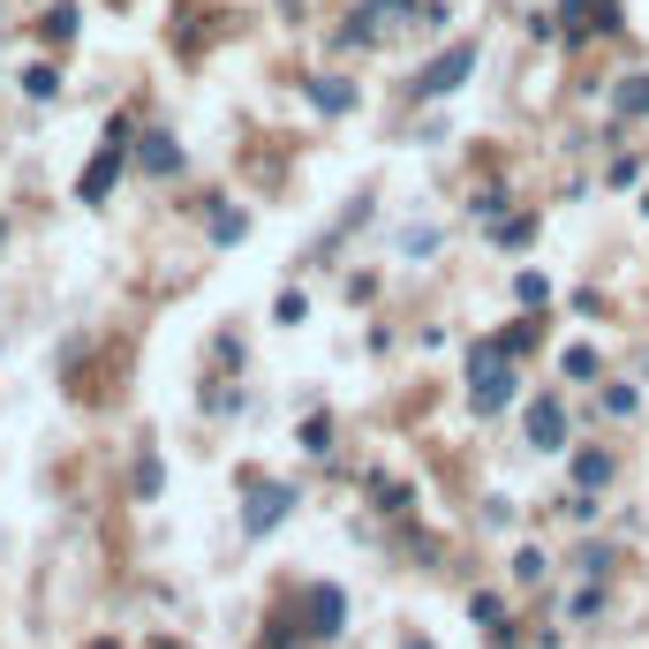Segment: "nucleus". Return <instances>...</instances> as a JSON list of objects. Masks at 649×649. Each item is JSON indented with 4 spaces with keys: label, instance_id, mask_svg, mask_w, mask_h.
Wrapping results in <instances>:
<instances>
[{
    "label": "nucleus",
    "instance_id": "1",
    "mask_svg": "<svg viewBox=\"0 0 649 649\" xmlns=\"http://www.w3.org/2000/svg\"><path fill=\"white\" fill-rule=\"evenodd\" d=\"M514 400V348L506 340H476L468 348V408L476 415H499Z\"/></svg>",
    "mask_w": 649,
    "mask_h": 649
},
{
    "label": "nucleus",
    "instance_id": "2",
    "mask_svg": "<svg viewBox=\"0 0 649 649\" xmlns=\"http://www.w3.org/2000/svg\"><path fill=\"white\" fill-rule=\"evenodd\" d=\"M122 144H129V122H114V129H106V144H99V159L83 167V182H76V196H83V204H106V196H114L122 167H129V151H122Z\"/></svg>",
    "mask_w": 649,
    "mask_h": 649
},
{
    "label": "nucleus",
    "instance_id": "3",
    "mask_svg": "<svg viewBox=\"0 0 649 649\" xmlns=\"http://www.w3.org/2000/svg\"><path fill=\"white\" fill-rule=\"evenodd\" d=\"M408 15H423V0H363V8L348 15L340 46H371V38H386V31H400Z\"/></svg>",
    "mask_w": 649,
    "mask_h": 649
},
{
    "label": "nucleus",
    "instance_id": "4",
    "mask_svg": "<svg viewBox=\"0 0 649 649\" xmlns=\"http://www.w3.org/2000/svg\"><path fill=\"white\" fill-rule=\"evenodd\" d=\"M468 76H476V38H460V46H446L439 61L423 68V76H415V99H454V91L468 83Z\"/></svg>",
    "mask_w": 649,
    "mask_h": 649
},
{
    "label": "nucleus",
    "instance_id": "5",
    "mask_svg": "<svg viewBox=\"0 0 649 649\" xmlns=\"http://www.w3.org/2000/svg\"><path fill=\"white\" fill-rule=\"evenodd\" d=\"M521 431H528L536 454H559V446H567V400H559V392H536L528 415H521Z\"/></svg>",
    "mask_w": 649,
    "mask_h": 649
},
{
    "label": "nucleus",
    "instance_id": "6",
    "mask_svg": "<svg viewBox=\"0 0 649 649\" xmlns=\"http://www.w3.org/2000/svg\"><path fill=\"white\" fill-rule=\"evenodd\" d=\"M287 506H295V491H287V483H258V491H250V514H242V528H250V536H264V528H280V521H287Z\"/></svg>",
    "mask_w": 649,
    "mask_h": 649
},
{
    "label": "nucleus",
    "instance_id": "7",
    "mask_svg": "<svg viewBox=\"0 0 649 649\" xmlns=\"http://www.w3.org/2000/svg\"><path fill=\"white\" fill-rule=\"evenodd\" d=\"M136 167H144V174H182L190 159H182V144H174L167 129H151L144 144H136Z\"/></svg>",
    "mask_w": 649,
    "mask_h": 649
},
{
    "label": "nucleus",
    "instance_id": "8",
    "mask_svg": "<svg viewBox=\"0 0 649 649\" xmlns=\"http://www.w3.org/2000/svg\"><path fill=\"white\" fill-rule=\"evenodd\" d=\"M340 619H348V596H340V589H310V635L332 642V635H340Z\"/></svg>",
    "mask_w": 649,
    "mask_h": 649
},
{
    "label": "nucleus",
    "instance_id": "9",
    "mask_svg": "<svg viewBox=\"0 0 649 649\" xmlns=\"http://www.w3.org/2000/svg\"><path fill=\"white\" fill-rule=\"evenodd\" d=\"M310 106H318V114H348V106H355V83H340V76H318V83H310Z\"/></svg>",
    "mask_w": 649,
    "mask_h": 649
},
{
    "label": "nucleus",
    "instance_id": "10",
    "mask_svg": "<svg viewBox=\"0 0 649 649\" xmlns=\"http://www.w3.org/2000/svg\"><path fill=\"white\" fill-rule=\"evenodd\" d=\"M574 483H582V491L612 483V454H604V446H582V454H574Z\"/></svg>",
    "mask_w": 649,
    "mask_h": 649
},
{
    "label": "nucleus",
    "instance_id": "11",
    "mask_svg": "<svg viewBox=\"0 0 649 649\" xmlns=\"http://www.w3.org/2000/svg\"><path fill=\"white\" fill-rule=\"evenodd\" d=\"M491 242H499V250H521V242H536V219H528V212H514V219H491Z\"/></svg>",
    "mask_w": 649,
    "mask_h": 649
},
{
    "label": "nucleus",
    "instance_id": "12",
    "mask_svg": "<svg viewBox=\"0 0 649 649\" xmlns=\"http://www.w3.org/2000/svg\"><path fill=\"white\" fill-rule=\"evenodd\" d=\"M38 38H46V46H68V38H76V8H46V15H38Z\"/></svg>",
    "mask_w": 649,
    "mask_h": 649
},
{
    "label": "nucleus",
    "instance_id": "13",
    "mask_svg": "<svg viewBox=\"0 0 649 649\" xmlns=\"http://www.w3.org/2000/svg\"><path fill=\"white\" fill-rule=\"evenodd\" d=\"M242 235H250V219H242L235 204H219V212H212V242L227 250V242H242Z\"/></svg>",
    "mask_w": 649,
    "mask_h": 649
},
{
    "label": "nucleus",
    "instance_id": "14",
    "mask_svg": "<svg viewBox=\"0 0 649 649\" xmlns=\"http://www.w3.org/2000/svg\"><path fill=\"white\" fill-rule=\"evenodd\" d=\"M582 15H596V0H559V31H567V46H574V38H589Z\"/></svg>",
    "mask_w": 649,
    "mask_h": 649
},
{
    "label": "nucleus",
    "instance_id": "15",
    "mask_svg": "<svg viewBox=\"0 0 649 649\" xmlns=\"http://www.w3.org/2000/svg\"><path fill=\"white\" fill-rule=\"evenodd\" d=\"M619 114H649V76H619Z\"/></svg>",
    "mask_w": 649,
    "mask_h": 649
},
{
    "label": "nucleus",
    "instance_id": "16",
    "mask_svg": "<svg viewBox=\"0 0 649 649\" xmlns=\"http://www.w3.org/2000/svg\"><path fill=\"white\" fill-rule=\"evenodd\" d=\"M23 91H31V99H38V106H46V99H54V91H61V68H23Z\"/></svg>",
    "mask_w": 649,
    "mask_h": 649
},
{
    "label": "nucleus",
    "instance_id": "17",
    "mask_svg": "<svg viewBox=\"0 0 649 649\" xmlns=\"http://www.w3.org/2000/svg\"><path fill=\"white\" fill-rule=\"evenodd\" d=\"M303 454H332V415H310V423H303Z\"/></svg>",
    "mask_w": 649,
    "mask_h": 649
},
{
    "label": "nucleus",
    "instance_id": "18",
    "mask_svg": "<svg viewBox=\"0 0 649 649\" xmlns=\"http://www.w3.org/2000/svg\"><path fill=\"white\" fill-rule=\"evenodd\" d=\"M604 182H612V190H635V182H642V159H635V151H619V159L604 167Z\"/></svg>",
    "mask_w": 649,
    "mask_h": 649
},
{
    "label": "nucleus",
    "instance_id": "19",
    "mask_svg": "<svg viewBox=\"0 0 649 649\" xmlns=\"http://www.w3.org/2000/svg\"><path fill=\"white\" fill-rule=\"evenodd\" d=\"M514 295H521V310H536V303L551 295V280H544V272H514Z\"/></svg>",
    "mask_w": 649,
    "mask_h": 649
},
{
    "label": "nucleus",
    "instance_id": "20",
    "mask_svg": "<svg viewBox=\"0 0 649 649\" xmlns=\"http://www.w3.org/2000/svg\"><path fill=\"white\" fill-rule=\"evenodd\" d=\"M559 378H596V348H567L559 355Z\"/></svg>",
    "mask_w": 649,
    "mask_h": 649
},
{
    "label": "nucleus",
    "instance_id": "21",
    "mask_svg": "<svg viewBox=\"0 0 649 649\" xmlns=\"http://www.w3.org/2000/svg\"><path fill=\"white\" fill-rule=\"evenodd\" d=\"M544 574H551V559H544L536 544H528V551H514V582H544Z\"/></svg>",
    "mask_w": 649,
    "mask_h": 649
},
{
    "label": "nucleus",
    "instance_id": "22",
    "mask_svg": "<svg viewBox=\"0 0 649 649\" xmlns=\"http://www.w3.org/2000/svg\"><path fill=\"white\" fill-rule=\"evenodd\" d=\"M159 483H167V468H159V454H144V460H136V491L159 499Z\"/></svg>",
    "mask_w": 649,
    "mask_h": 649
},
{
    "label": "nucleus",
    "instance_id": "23",
    "mask_svg": "<svg viewBox=\"0 0 649 649\" xmlns=\"http://www.w3.org/2000/svg\"><path fill=\"white\" fill-rule=\"evenodd\" d=\"M635 408H642L635 386H604V415H635Z\"/></svg>",
    "mask_w": 649,
    "mask_h": 649
},
{
    "label": "nucleus",
    "instance_id": "24",
    "mask_svg": "<svg viewBox=\"0 0 649 649\" xmlns=\"http://www.w3.org/2000/svg\"><path fill=\"white\" fill-rule=\"evenodd\" d=\"M408 499H415V491H408V483H400V476H378V506H386V514H408Z\"/></svg>",
    "mask_w": 649,
    "mask_h": 649
},
{
    "label": "nucleus",
    "instance_id": "25",
    "mask_svg": "<svg viewBox=\"0 0 649 649\" xmlns=\"http://www.w3.org/2000/svg\"><path fill=\"white\" fill-rule=\"evenodd\" d=\"M468 612H476V627H499V612H506V604L483 589V596H468Z\"/></svg>",
    "mask_w": 649,
    "mask_h": 649
},
{
    "label": "nucleus",
    "instance_id": "26",
    "mask_svg": "<svg viewBox=\"0 0 649 649\" xmlns=\"http://www.w3.org/2000/svg\"><path fill=\"white\" fill-rule=\"evenodd\" d=\"M272 318H280V324H303V318H310V303H303V295H280V310H272Z\"/></svg>",
    "mask_w": 649,
    "mask_h": 649
},
{
    "label": "nucleus",
    "instance_id": "27",
    "mask_svg": "<svg viewBox=\"0 0 649 649\" xmlns=\"http://www.w3.org/2000/svg\"><path fill=\"white\" fill-rule=\"evenodd\" d=\"M400 649H431V642H423V635H408V642H400Z\"/></svg>",
    "mask_w": 649,
    "mask_h": 649
},
{
    "label": "nucleus",
    "instance_id": "28",
    "mask_svg": "<svg viewBox=\"0 0 649 649\" xmlns=\"http://www.w3.org/2000/svg\"><path fill=\"white\" fill-rule=\"evenodd\" d=\"M642 212H649V196H642Z\"/></svg>",
    "mask_w": 649,
    "mask_h": 649
}]
</instances>
